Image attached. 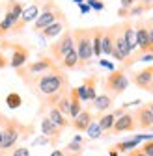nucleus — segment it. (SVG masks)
I'll use <instances>...</instances> for the list:
<instances>
[{"label": "nucleus", "mask_w": 153, "mask_h": 156, "mask_svg": "<svg viewBox=\"0 0 153 156\" xmlns=\"http://www.w3.org/2000/svg\"><path fill=\"white\" fill-rule=\"evenodd\" d=\"M69 91V78L62 67H56L45 74H41L35 82V93L39 97H50Z\"/></svg>", "instance_id": "obj_1"}, {"label": "nucleus", "mask_w": 153, "mask_h": 156, "mask_svg": "<svg viewBox=\"0 0 153 156\" xmlns=\"http://www.w3.org/2000/svg\"><path fill=\"white\" fill-rule=\"evenodd\" d=\"M73 41H75V50L79 54L80 69L90 65L93 50H91V28H76L73 30Z\"/></svg>", "instance_id": "obj_2"}, {"label": "nucleus", "mask_w": 153, "mask_h": 156, "mask_svg": "<svg viewBox=\"0 0 153 156\" xmlns=\"http://www.w3.org/2000/svg\"><path fill=\"white\" fill-rule=\"evenodd\" d=\"M56 21H65V15L58 6L54 4V0H47L43 9L39 11V17L34 21V32L39 34L41 30H45L47 26H50Z\"/></svg>", "instance_id": "obj_3"}, {"label": "nucleus", "mask_w": 153, "mask_h": 156, "mask_svg": "<svg viewBox=\"0 0 153 156\" xmlns=\"http://www.w3.org/2000/svg\"><path fill=\"white\" fill-rule=\"evenodd\" d=\"M24 126L19 123L17 119H6V125H4V132H2V143H0V149L2 151H9L17 145V141L24 136Z\"/></svg>", "instance_id": "obj_4"}, {"label": "nucleus", "mask_w": 153, "mask_h": 156, "mask_svg": "<svg viewBox=\"0 0 153 156\" xmlns=\"http://www.w3.org/2000/svg\"><path fill=\"white\" fill-rule=\"evenodd\" d=\"M127 87H129V78H127L125 71L123 69H118V71L114 69V71H110V74L106 76V80H105V89L108 91V95L110 97H118Z\"/></svg>", "instance_id": "obj_5"}, {"label": "nucleus", "mask_w": 153, "mask_h": 156, "mask_svg": "<svg viewBox=\"0 0 153 156\" xmlns=\"http://www.w3.org/2000/svg\"><path fill=\"white\" fill-rule=\"evenodd\" d=\"M75 48V41H73V32L69 30H64L62 35L56 39V41L50 45V58L54 62H62L64 56L67 52H71Z\"/></svg>", "instance_id": "obj_6"}, {"label": "nucleus", "mask_w": 153, "mask_h": 156, "mask_svg": "<svg viewBox=\"0 0 153 156\" xmlns=\"http://www.w3.org/2000/svg\"><path fill=\"white\" fill-rule=\"evenodd\" d=\"M58 65H56V62L52 60V58H41V60H37V62H32V63H26L24 67L21 69H17L19 76H34V74H45L52 69H56Z\"/></svg>", "instance_id": "obj_7"}, {"label": "nucleus", "mask_w": 153, "mask_h": 156, "mask_svg": "<svg viewBox=\"0 0 153 156\" xmlns=\"http://www.w3.org/2000/svg\"><path fill=\"white\" fill-rule=\"evenodd\" d=\"M2 48H11V58H9V67L13 69H21L28 63V58H30V50L19 43H2Z\"/></svg>", "instance_id": "obj_8"}, {"label": "nucleus", "mask_w": 153, "mask_h": 156, "mask_svg": "<svg viewBox=\"0 0 153 156\" xmlns=\"http://www.w3.org/2000/svg\"><path fill=\"white\" fill-rule=\"evenodd\" d=\"M76 93H79L82 102H93V99L97 97V76L91 74V76L84 78L82 84L76 87Z\"/></svg>", "instance_id": "obj_9"}, {"label": "nucleus", "mask_w": 153, "mask_h": 156, "mask_svg": "<svg viewBox=\"0 0 153 156\" xmlns=\"http://www.w3.org/2000/svg\"><path fill=\"white\" fill-rule=\"evenodd\" d=\"M131 80L138 89H144V91H149V86H151V80H153V65H147L136 73L131 74Z\"/></svg>", "instance_id": "obj_10"}, {"label": "nucleus", "mask_w": 153, "mask_h": 156, "mask_svg": "<svg viewBox=\"0 0 153 156\" xmlns=\"http://www.w3.org/2000/svg\"><path fill=\"white\" fill-rule=\"evenodd\" d=\"M135 128H138L136 126V121H135V115L129 113V112H125L121 117H118V119H116V123H114V126H112L110 132L121 134V132H132Z\"/></svg>", "instance_id": "obj_11"}, {"label": "nucleus", "mask_w": 153, "mask_h": 156, "mask_svg": "<svg viewBox=\"0 0 153 156\" xmlns=\"http://www.w3.org/2000/svg\"><path fill=\"white\" fill-rule=\"evenodd\" d=\"M132 115H135V121H136V126L138 128H151V125H153V115L147 110V104L146 106H138Z\"/></svg>", "instance_id": "obj_12"}, {"label": "nucleus", "mask_w": 153, "mask_h": 156, "mask_svg": "<svg viewBox=\"0 0 153 156\" xmlns=\"http://www.w3.org/2000/svg\"><path fill=\"white\" fill-rule=\"evenodd\" d=\"M121 37L125 39L127 47H129L132 52L138 48V47H136V32H135V26H132L131 21H125V23L121 24Z\"/></svg>", "instance_id": "obj_13"}, {"label": "nucleus", "mask_w": 153, "mask_h": 156, "mask_svg": "<svg viewBox=\"0 0 153 156\" xmlns=\"http://www.w3.org/2000/svg\"><path fill=\"white\" fill-rule=\"evenodd\" d=\"M41 132H43L45 138H49L50 143L52 141H58L60 140V134H62V130L56 125H52V121L49 119V117H43V119H41Z\"/></svg>", "instance_id": "obj_14"}, {"label": "nucleus", "mask_w": 153, "mask_h": 156, "mask_svg": "<svg viewBox=\"0 0 153 156\" xmlns=\"http://www.w3.org/2000/svg\"><path fill=\"white\" fill-rule=\"evenodd\" d=\"M91 121H93V115H91V112L90 110H82L79 115L73 119V128L76 130V132H86V128L91 125Z\"/></svg>", "instance_id": "obj_15"}, {"label": "nucleus", "mask_w": 153, "mask_h": 156, "mask_svg": "<svg viewBox=\"0 0 153 156\" xmlns=\"http://www.w3.org/2000/svg\"><path fill=\"white\" fill-rule=\"evenodd\" d=\"M69 117L71 119H75L76 115H79L82 112V101H80V97L79 93H76V87H71L69 89Z\"/></svg>", "instance_id": "obj_16"}, {"label": "nucleus", "mask_w": 153, "mask_h": 156, "mask_svg": "<svg viewBox=\"0 0 153 156\" xmlns=\"http://www.w3.org/2000/svg\"><path fill=\"white\" fill-rule=\"evenodd\" d=\"M60 67H62V69H67V71H79V69H80L79 54H76V50H75V48L64 56V60L60 62Z\"/></svg>", "instance_id": "obj_17"}, {"label": "nucleus", "mask_w": 153, "mask_h": 156, "mask_svg": "<svg viewBox=\"0 0 153 156\" xmlns=\"http://www.w3.org/2000/svg\"><path fill=\"white\" fill-rule=\"evenodd\" d=\"M65 21H56V23H52L50 26H47L45 30H41L39 34L45 37V39H54V37H60L62 35V32L65 30Z\"/></svg>", "instance_id": "obj_18"}, {"label": "nucleus", "mask_w": 153, "mask_h": 156, "mask_svg": "<svg viewBox=\"0 0 153 156\" xmlns=\"http://www.w3.org/2000/svg\"><path fill=\"white\" fill-rule=\"evenodd\" d=\"M112 104H114V97H110L108 93L97 95V97L93 99V108H95V112H99V113H103V112L110 110V108H112Z\"/></svg>", "instance_id": "obj_19"}, {"label": "nucleus", "mask_w": 153, "mask_h": 156, "mask_svg": "<svg viewBox=\"0 0 153 156\" xmlns=\"http://www.w3.org/2000/svg\"><path fill=\"white\" fill-rule=\"evenodd\" d=\"M103 32H105V28H101V26H95V28H91V50H93V56H101L103 52H101V39H103Z\"/></svg>", "instance_id": "obj_20"}, {"label": "nucleus", "mask_w": 153, "mask_h": 156, "mask_svg": "<svg viewBox=\"0 0 153 156\" xmlns=\"http://www.w3.org/2000/svg\"><path fill=\"white\" fill-rule=\"evenodd\" d=\"M47 117H49V119L52 121V125H56V126H58L60 130H62V128H67V126L71 125V121H67V117H65V115H62L58 110L54 108V106L49 110V115H47Z\"/></svg>", "instance_id": "obj_21"}, {"label": "nucleus", "mask_w": 153, "mask_h": 156, "mask_svg": "<svg viewBox=\"0 0 153 156\" xmlns=\"http://www.w3.org/2000/svg\"><path fill=\"white\" fill-rule=\"evenodd\" d=\"M17 21H19V17H15L9 9H6V15H4V19L0 21V30H2V34L6 35L8 32H11V28L17 24Z\"/></svg>", "instance_id": "obj_22"}, {"label": "nucleus", "mask_w": 153, "mask_h": 156, "mask_svg": "<svg viewBox=\"0 0 153 156\" xmlns=\"http://www.w3.org/2000/svg\"><path fill=\"white\" fill-rule=\"evenodd\" d=\"M114 123H116V117H114V113H105V115H101L99 119H97V125L101 126L103 132H110L112 126H114Z\"/></svg>", "instance_id": "obj_23"}, {"label": "nucleus", "mask_w": 153, "mask_h": 156, "mask_svg": "<svg viewBox=\"0 0 153 156\" xmlns=\"http://www.w3.org/2000/svg\"><path fill=\"white\" fill-rule=\"evenodd\" d=\"M6 106H8L9 110H17L19 106H23V97L19 95L17 91L8 93V95H6Z\"/></svg>", "instance_id": "obj_24"}, {"label": "nucleus", "mask_w": 153, "mask_h": 156, "mask_svg": "<svg viewBox=\"0 0 153 156\" xmlns=\"http://www.w3.org/2000/svg\"><path fill=\"white\" fill-rule=\"evenodd\" d=\"M138 143H140L138 138H132V140H127V141H120L114 149H116L118 152H131V151H135V149H136Z\"/></svg>", "instance_id": "obj_25"}, {"label": "nucleus", "mask_w": 153, "mask_h": 156, "mask_svg": "<svg viewBox=\"0 0 153 156\" xmlns=\"http://www.w3.org/2000/svg\"><path fill=\"white\" fill-rule=\"evenodd\" d=\"M69 106H71V104H69V91H67V93H65V95L62 97V99H60L58 102H56V106H54V108L58 110V112H60L62 115L69 117Z\"/></svg>", "instance_id": "obj_26"}, {"label": "nucleus", "mask_w": 153, "mask_h": 156, "mask_svg": "<svg viewBox=\"0 0 153 156\" xmlns=\"http://www.w3.org/2000/svg\"><path fill=\"white\" fill-rule=\"evenodd\" d=\"M86 134H88L90 140H99L101 136H103V130H101V126L97 125V121H91V125L86 128Z\"/></svg>", "instance_id": "obj_27"}, {"label": "nucleus", "mask_w": 153, "mask_h": 156, "mask_svg": "<svg viewBox=\"0 0 153 156\" xmlns=\"http://www.w3.org/2000/svg\"><path fill=\"white\" fill-rule=\"evenodd\" d=\"M146 156H153V140H149V141H146L144 145H142V149H140Z\"/></svg>", "instance_id": "obj_28"}, {"label": "nucleus", "mask_w": 153, "mask_h": 156, "mask_svg": "<svg viewBox=\"0 0 153 156\" xmlns=\"http://www.w3.org/2000/svg\"><path fill=\"white\" fill-rule=\"evenodd\" d=\"M86 2H88V6H90V8H93V9H97V11L105 9V4L101 2V0H86Z\"/></svg>", "instance_id": "obj_29"}, {"label": "nucleus", "mask_w": 153, "mask_h": 156, "mask_svg": "<svg viewBox=\"0 0 153 156\" xmlns=\"http://www.w3.org/2000/svg\"><path fill=\"white\" fill-rule=\"evenodd\" d=\"M65 151H73V154H79V152L82 151V143H75V141H71V143L67 145Z\"/></svg>", "instance_id": "obj_30"}, {"label": "nucleus", "mask_w": 153, "mask_h": 156, "mask_svg": "<svg viewBox=\"0 0 153 156\" xmlns=\"http://www.w3.org/2000/svg\"><path fill=\"white\" fill-rule=\"evenodd\" d=\"M11 156H30V151H28L26 147H17V149L11 152Z\"/></svg>", "instance_id": "obj_31"}, {"label": "nucleus", "mask_w": 153, "mask_h": 156, "mask_svg": "<svg viewBox=\"0 0 153 156\" xmlns=\"http://www.w3.org/2000/svg\"><path fill=\"white\" fill-rule=\"evenodd\" d=\"M120 2H121V8H123V9H131L132 6L138 2V0H120Z\"/></svg>", "instance_id": "obj_32"}, {"label": "nucleus", "mask_w": 153, "mask_h": 156, "mask_svg": "<svg viewBox=\"0 0 153 156\" xmlns=\"http://www.w3.org/2000/svg\"><path fill=\"white\" fill-rule=\"evenodd\" d=\"M6 119H8V117H4L2 113H0V143H2V132H4V125H6Z\"/></svg>", "instance_id": "obj_33"}, {"label": "nucleus", "mask_w": 153, "mask_h": 156, "mask_svg": "<svg viewBox=\"0 0 153 156\" xmlns=\"http://www.w3.org/2000/svg\"><path fill=\"white\" fill-rule=\"evenodd\" d=\"M6 65H9V62H8V58H6V56H4L2 52H0V71H2V69H4Z\"/></svg>", "instance_id": "obj_34"}, {"label": "nucleus", "mask_w": 153, "mask_h": 156, "mask_svg": "<svg viewBox=\"0 0 153 156\" xmlns=\"http://www.w3.org/2000/svg\"><path fill=\"white\" fill-rule=\"evenodd\" d=\"M34 143L35 145H45V143H50V141H49V138H45V136H43V138H37Z\"/></svg>", "instance_id": "obj_35"}, {"label": "nucleus", "mask_w": 153, "mask_h": 156, "mask_svg": "<svg viewBox=\"0 0 153 156\" xmlns=\"http://www.w3.org/2000/svg\"><path fill=\"white\" fill-rule=\"evenodd\" d=\"M99 63H101V65H103V67H106V69H110V71H114V65H112V63H110V62H106V60H101V62H99Z\"/></svg>", "instance_id": "obj_36"}, {"label": "nucleus", "mask_w": 153, "mask_h": 156, "mask_svg": "<svg viewBox=\"0 0 153 156\" xmlns=\"http://www.w3.org/2000/svg\"><path fill=\"white\" fill-rule=\"evenodd\" d=\"M118 15H120V17H125V15H131V13H129V9H123V8H120Z\"/></svg>", "instance_id": "obj_37"}, {"label": "nucleus", "mask_w": 153, "mask_h": 156, "mask_svg": "<svg viewBox=\"0 0 153 156\" xmlns=\"http://www.w3.org/2000/svg\"><path fill=\"white\" fill-rule=\"evenodd\" d=\"M50 156H65V152H64V151H52Z\"/></svg>", "instance_id": "obj_38"}, {"label": "nucleus", "mask_w": 153, "mask_h": 156, "mask_svg": "<svg viewBox=\"0 0 153 156\" xmlns=\"http://www.w3.org/2000/svg\"><path fill=\"white\" fill-rule=\"evenodd\" d=\"M80 11H84V13H86V11H90V6L82 2V4H80Z\"/></svg>", "instance_id": "obj_39"}, {"label": "nucleus", "mask_w": 153, "mask_h": 156, "mask_svg": "<svg viewBox=\"0 0 153 156\" xmlns=\"http://www.w3.org/2000/svg\"><path fill=\"white\" fill-rule=\"evenodd\" d=\"M73 141H75V143H82L84 140H82V136H75V140H73Z\"/></svg>", "instance_id": "obj_40"}, {"label": "nucleus", "mask_w": 153, "mask_h": 156, "mask_svg": "<svg viewBox=\"0 0 153 156\" xmlns=\"http://www.w3.org/2000/svg\"><path fill=\"white\" fill-rule=\"evenodd\" d=\"M118 154H120V152H118L116 149H110V152H108V156H118Z\"/></svg>", "instance_id": "obj_41"}, {"label": "nucleus", "mask_w": 153, "mask_h": 156, "mask_svg": "<svg viewBox=\"0 0 153 156\" xmlns=\"http://www.w3.org/2000/svg\"><path fill=\"white\" fill-rule=\"evenodd\" d=\"M147 110H149V112H151V115H153V102H149V104H147Z\"/></svg>", "instance_id": "obj_42"}, {"label": "nucleus", "mask_w": 153, "mask_h": 156, "mask_svg": "<svg viewBox=\"0 0 153 156\" xmlns=\"http://www.w3.org/2000/svg\"><path fill=\"white\" fill-rule=\"evenodd\" d=\"M149 93H153V80H151V86H149Z\"/></svg>", "instance_id": "obj_43"}, {"label": "nucleus", "mask_w": 153, "mask_h": 156, "mask_svg": "<svg viewBox=\"0 0 153 156\" xmlns=\"http://www.w3.org/2000/svg\"><path fill=\"white\" fill-rule=\"evenodd\" d=\"M67 156H79V154H67Z\"/></svg>", "instance_id": "obj_44"}, {"label": "nucleus", "mask_w": 153, "mask_h": 156, "mask_svg": "<svg viewBox=\"0 0 153 156\" xmlns=\"http://www.w3.org/2000/svg\"><path fill=\"white\" fill-rule=\"evenodd\" d=\"M2 35H4V34H2V30H0V37H2Z\"/></svg>", "instance_id": "obj_45"}, {"label": "nucleus", "mask_w": 153, "mask_h": 156, "mask_svg": "<svg viewBox=\"0 0 153 156\" xmlns=\"http://www.w3.org/2000/svg\"><path fill=\"white\" fill-rule=\"evenodd\" d=\"M151 130H153V125H151Z\"/></svg>", "instance_id": "obj_46"}]
</instances>
